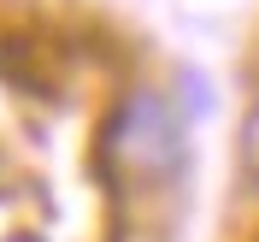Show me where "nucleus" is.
Listing matches in <instances>:
<instances>
[{"instance_id": "f257e3e1", "label": "nucleus", "mask_w": 259, "mask_h": 242, "mask_svg": "<svg viewBox=\"0 0 259 242\" xmlns=\"http://www.w3.org/2000/svg\"><path fill=\"white\" fill-rule=\"evenodd\" d=\"M100 165L124 189H165L189 165V118L159 83H130L100 118Z\"/></svg>"}, {"instance_id": "f03ea898", "label": "nucleus", "mask_w": 259, "mask_h": 242, "mask_svg": "<svg viewBox=\"0 0 259 242\" xmlns=\"http://www.w3.org/2000/svg\"><path fill=\"white\" fill-rule=\"evenodd\" d=\"M236 160H242V178L259 189V100L247 107V118H242V136H236Z\"/></svg>"}]
</instances>
